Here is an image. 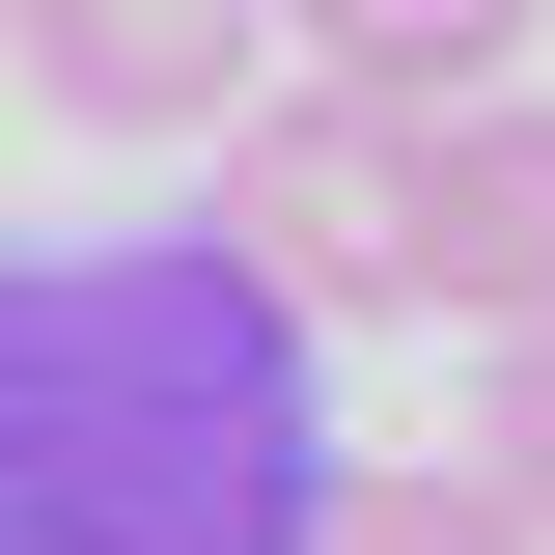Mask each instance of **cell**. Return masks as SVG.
Wrapping results in <instances>:
<instances>
[{
  "instance_id": "1",
  "label": "cell",
  "mask_w": 555,
  "mask_h": 555,
  "mask_svg": "<svg viewBox=\"0 0 555 555\" xmlns=\"http://www.w3.org/2000/svg\"><path fill=\"white\" fill-rule=\"evenodd\" d=\"M334 444H306V334L250 250H56L0 278V555H306Z\"/></svg>"
},
{
  "instance_id": "2",
  "label": "cell",
  "mask_w": 555,
  "mask_h": 555,
  "mask_svg": "<svg viewBox=\"0 0 555 555\" xmlns=\"http://www.w3.org/2000/svg\"><path fill=\"white\" fill-rule=\"evenodd\" d=\"M222 250L278 334H389L416 306V112L389 83H250L222 112Z\"/></svg>"
},
{
  "instance_id": "3",
  "label": "cell",
  "mask_w": 555,
  "mask_h": 555,
  "mask_svg": "<svg viewBox=\"0 0 555 555\" xmlns=\"http://www.w3.org/2000/svg\"><path fill=\"white\" fill-rule=\"evenodd\" d=\"M0 83L56 139H222L278 83V0H0Z\"/></svg>"
},
{
  "instance_id": "4",
  "label": "cell",
  "mask_w": 555,
  "mask_h": 555,
  "mask_svg": "<svg viewBox=\"0 0 555 555\" xmlns=\"http://www.w3.org/2000/svg\"><path fill=\"white\" fill-rule=\"evenodd\" d=\"M416 306H473V334H555V112H528V83L416 112Z\"/></svg>"
},
{
  "instance_id": "5",
  "label": "cell",
  "mask_w": 555,
  "mask_h": 555,
  "mask_svg": "<svg viewBox=\"0 0 555 555\" xmlns=\"http://www.w3.org/2000/svg\"><path fill=\"white\" fill-rule=\"evenodd\" d=\"M555 0H278V56L306 83H389V112H473V83H528Z\"/></svg>"
},
{
  "instance_id": "6",
  "label": "cell",
  "mask_w": 555,
  "mask_h": 555,
  "mask_svg": "<svg viewBox=\"0 0 555 555\" xmlns=\"http://www.w3.org/2000/svg\"><path fill=\"white\" fill-rule=\"evenodd\" d=\"M306 555H528V500H500L473 444H334V500H306Z\"/></svg>"
},
{
  "instance_id": "7",
  "label": "cell",
  "mask_w": 555,
  "mask_h": 555,
  "mask_svg": "<svg viewBox=\"0 0 555 555\" xmlns=\"http://www.w3.org/2000/svg\"><path fill=\"white\" fill-rule=\"evenodd\" d=\"M473 473L528 500V555H555V334H473Z\"/></svg>"
}]
</instances>
